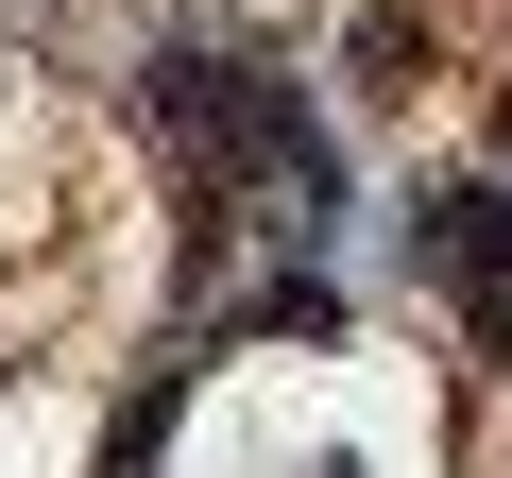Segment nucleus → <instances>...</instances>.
<instances>
[{
  "mask_svg": "<svg viewBox=\"0 0 512 478\" xmlns=\"http://www.w3.org/2000/svg\"><path fill=\"white\" fill-rule=\"evenodd\" d=\"M410 222H427V274H461V291H512V205H495V188H427Z\"/></svg>",
  "mask_w": 512,
  "mask_h": 478,
  "instance_id": "1",
  "label": "nucleus"
},
{
  "mask_svg": "<svg viewBox=\"0 0 512 478\" xmlns=\"http://www.w3.org/2000/svg\"><path fill=\"white\" fill-rule=\"evenodd\" d=\"M154 444H171V376H137V393H120V427H103V478H154Z\"/></svg>",
  "mask_w": 512,
  "mask_h": 478,
  "instance_id": "2",
  "label": "nucleus"
},
{
  "mask_svg": "<svg viewBox=\"0 0 512 478\" xmlns=\"http://www.w3.org/2000/svg\"><path fill=\"white\" fill-rule=\"evenodd\" d=\"M256 325H274V342H325V325H342V291H325V274H274V291H256Z\"/></svg>",
  "mask_w": 512,
  "mask_h": 478,
  "instance_id": "3",
  "label": "nucleus"
}]
</instances>
